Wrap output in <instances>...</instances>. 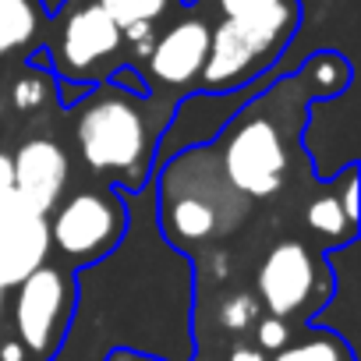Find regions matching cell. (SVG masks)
I'll return each mask as SVG.
<instances>
[{
	"label": "cell",
	"instance_id": "e0dca14e",
	"mask_svg": "<svg viewBox=\"0 0 361 361\" xmlns=\"http://www.w3.org/2000/svg\"><path fill=\"white\" fill-rule=\"evenodd\" d=\"M96 4L117 22V29L128 25H156L173 0H96Z\"/></svg>",
	"mask_w": 361,
	"mask_h": 361
},
{
	"label": "cell",
	"instance_id": "277c9868",
	"mask_svg": "<svg viewBox=\"0 0 361 361\" xmlns=\"http://www.w3.org/2000/svg\"><path fill=\"white\" fill-rule=\"evenodd\" d=\"M224 22L209 29V54L199 75L202 92H231L283 61L301 25L298 0H216Z\"/></svg>",
	"mask_w": 361,
	"mask_h": 361
},
{
	"label": "cell",
	"instance_id": "7a4b0ae2",
	"mask_svg": "<svg viewBox=\"0 0 361 361\" xmlns=\"http://www.w3.org/2000/svg\"><path fill=\"white\" fill-rule=\"evenodd\" d=\"M149 99L106 82L68 106L82 163L117 192H142L156 173V142L163 131L152 124Z\"/></svg>",
	"mask_w": 361,
	"mask_h": 361
},
{
	"label": "cell",
	"instance_id": "484cf974",
	"mask_svg": "<svg viewBox=\"0 0 361 361\" xmlns=\"http://www.w3.org/2000/svg\"><path fill=\"white\" fill-rule=\"evenodd\" d=\"M4 294H8V290H4V287H0V312H4Z\"/></svg>",
	"mask_w": 361,
	"mask_h": 361
},
{
	"label": "cell",
	"instance_id": "ac0fdd59",
	"mask_svg": "<svg viewBox=\"0 0 361 361\" xmlns=\"http://www.w3.org/2000/svg\"><path fill=\"white\" fill-rule=\"evenodd\" d=\"M47 92H54V71L50 68H39V64H29V71L11 85V103L18 114H32L43 106Z\"/></svg>",
	"mask_w": 361,
	"mask_h": 361
},
{
	"label": "cell",
	"instance_id": "2e32d148",
	"mask_svg": "<svg viewBox=\"0 0 361 361\" xmlns=\"http://www.w3.org/2000/svg\"><path fill=\"white\" fill-rule=\"evenodd\" d=\"M305 220H308L312 234H319V238L329 241L333 248L357 238V224L347 220V213L340 209L336 195H319V199H312V206L305 209Z\"/></svg>",
	"mask_w": 361,
	"mask_h": 361
},
{
	"label": "cell",
	"instance_id": "8fae6325",
	"mask_svg": "<svg viewBox=\"0 0 361 361\" xmlns=\"http://www.w3.org/2000/svg\"><path fill=\"white\" fill-rule=\"evenodd\" d=\"M209 54V25L202 18H185L156 36L145 64L156 85L163 89H188L199 85L202 64Z\"/></svg>",
	"mask_w": 361,
	"mask_h": 361
},
{
	"label": "cell",
	"instance_id": "ba28073f",
	"mask_svg": "<svg viewBox=\"0 0 361 361\" xmlns=\"http://www.w3.org/2000/svg\"><path fill=\"white\" fill-rule=\"evenodd\" d=\"M326 269L322 262L312 255V248L305 241H276L255 276V298L259 305L276 315V319H290L301 315L322 290H326Z\"/></svg>",
	"mask_w": 361,
	"mask_h": 361
},
{
	"label": "cell",
	"instance_id": "d4e9b609",
	"mask_svg": "<svg viewBox=\"0 0 361 361\" xmlns=\"http://www.w3.org/2000/svg\"><path fill=\"white\" fill-rule=\"evenodd\" d=\"M106 361H156V357H142V354H131V350H114Z\"/></svg>",
	"mask_w": 361,
	"mask_h": 361
},
{
	"label": "cell",
	"instance_id": "7c38bea8",
	"mask_svg": "<svg viewBox=\"0 0 361 361\" xmlns=\"http://www.w3.org/2000/svg\"><path fill=\"white\" fill-rule=\"evenodd\" d=\"M333 266V301H326L319 312L308 315V326L336 333L354 357H361L357 326H361V259H357V238L347 245H336L326 259Z\"/></svg>",
	"mask_w": 361,
	"mask_h": 361
},
{
	"label": "cell",
	"instance_id": "603a6c76",
	"mask_svg": "<svg viewBox=\"0 0 361 361\" xmlns=\"http://www.w3.org/2000/svg\"><path fill=\"white\" fill-rule=\"evenodd\" d=\"M0 361H29V354L18 340H4L0 343Z\"/></svg>",
	"mask_w": 361,
	"mask_h": 361
},
{
	"label": "cell",
	"instance_id": "8992f818",
	"mask_svg": "<svg viewBox=\"0 0 361 361\" xmlns=\"http://www.w3.org/2000/svg\"><path fill=\"white\" fill-rule=\"evenodd\" d=\"M75 305V280L61 266H39L15 287V329L25 354L36 361L54 357L64 340L68 319Z\"/></svg>",
	"mask_w": 361,
	"mask_h": 361
},
{
	"label": "cell",
	"instance_id": "3957f363",
	"mask_svg": "<svg viewBox=\"0 0 361 361\" xmlns=\"http://www.w3.org/2000/svg\"><path fill=\"white\" fill-rule=\"evenodd\" d=\"M149 185L156 227L180 252L234 231L248 206V199L227 185L216 152L209 145L170 156L166 170L159 166V177Z\"/></svg>",
	"mask_w": 361,
	"mask_h": 361
},
{
	"label": "cell",
	"instance_id": "7402d4cb",
	"mask_svg": "<svg viewBox=\"0 0 361 361\" xmlns=\"http://www.w3.org/2000/svg\"><path fill=\"white\" fill-rule=\"evenodd\" d=\"M110 85H117L121 92H131V96H152V85L145 82V75L135 68V64H124V68H114L110 71V78H106Z\"/></svg>",
	"mask_w": 361,
	"mask_h": 361
},
{
	"label": "cell",
	"instance_id": "52a82bcc",
	"mask_svg": "<svg viewBox=\"0 0 361 361\" xmlns=\"http://www.w3.org/2000/svg\"><path fill=\"white\" fill-rule=\"evenodd\" d=\"M357 82L336 96L308 103L301 149L319 180H336L347 166H357Z\"/></svg>",
	"mask_w": 361,
	"mask_h": 361
},
{
	"label": "cell",
	"instance_id": "4fadbf2b",
	"mask_svg": "<svg viewBox=\"0 0 361 361\" xmlns=\"http://www.w3.org/2000/svg\"><path fill=\"white\" fill-rule=\"evenodd\" d=\"M50 259V224L47 216L22 206V213L0 234V287L15 290Z\"/></svg>",
	"mask_w": 361,
	"mask_h": 361
},
{
	"label": "cell",
	"instance_id": "9c48e42d",
	"mask_svg": "<svg viewBox=\"0 0 361 361\" xmlns=\"http://www.w3.org/2000/svg\"><path fill=\"white\" fill-rule=\"evenodd\" d=\"M124 47L121 39V29L117 22L96 4H75L71 11H64L61 18V29H57V43H54V61H50V71L57 82H85V75L92 68H99L103 61L117 57Z\"/></svg>",
	"mask_w": 361,
	"mask_h": 361
},
{
	"label": "cell",
	"instance_id": "30bf717a",
	"mask_svg": "<svg viewBox=\"0 0 361 361\" xmlns=\"http://www.w3.org/2000/svg\"><path fill=\"white\" fill-rule=\"evenodd\" d=\"M11 173H15V195L25 209L47 216L68 188V156L54 138H29L18 145L11 156Z\"/></svg>",
	"mask_w": 361,
	"mask_h": 361
},
{
	"label": "cell",
	"instance_id": "6da1fadb",
	"mask_svg": "<svg viewBox=\"0 0 361 361\" xmlns=\"http://www.w3.org/2000/svg\"><path fill=\"white\" fill-rule=\"evenodd\" d=\"M121 195L128 202L124 238L71 273V319L47 361H106L114 350L195 361V262L156 227L152 185Z\"/></svg>",
	"mask_w": 361,
	"mask_h": 361
},
{
	"label": "cell",
	"instance_id": "4316f807",
	"mask_svg": "<svg viewBox=\"0 0 361 361\" xmlns=\"http://www.w3.org/2000/svg\"><path fill=\"white\" fill-rule=\"evenodd\" d=\"M180 4H188V8H192V4H199V0H180Z\"/></svg>",
	"mask_w": 361,
	"mask_h": 361
},
{
	"label": "cell",
	"instance_id": "cb8c5ba5",
	"mask_svg": "<svg viewBox=\"0 0 361 361\" xmlns=\"http://www.w3.org/2000/svg\"><path fill=\"white\" fill-rule=\"evenodd\" d=\"M231 361H269V357H266V350H259V347H234V350H231Z\"/></svg>",
	"mask_w": 361,
	"mask_h": 361
},
{
	"label": "cell",
	"instance_id": "ffe728a7",
	"mask_svg": "<svg viewBox=\"0 0 361 361\" xmlns=\"http://www.w3.org/2000/svg\"><path fill=\"white\" fill-rule=\"evenodd\" d=\"M22 213V202L15 195V173H11V156L0 152V234H4V227Z\"/></svg>",
	"mask_w": 361,
	"mask_h": 361
},
{
	"label": "cell",
	"instance_id": "5b68a950",
	"mask_svg": "<svg viewBox=\"0 0 361 361\" xmlns=\"http://www.w3.org/2000/svg\"><path fill=\"white\" fill-rule=\"evenodd\" d=\"M50 224V248L68 266H89L103 259L128 227V202L117 188L106 185V192H78L54 206Z\"/></svg>",
	"mask_w": 361,
	"mask_h": 361
},
{
	"label": "cell",
	"instance_id": "d6986e66",
	"mask_svg": "<svg viewBox=\"0 0 361 361\" xmlns=\"http://www.w3.org/2000/svg\"><path fill=\"white\" fill-rule=\"evenodd\" d=\"M262 305H259V298L255 294H248V290H238V294H227L224 301H220V326L227 329V333H245L248 326H255L262 315Z\"/></svg>",
	"mask_w": 361,
	"mask_h": 361
},
{
	"label": "cell",
	"instance_id": "5bb4252c",
	"mask_svg": "<svg viewBox=\"0 0 361 361\" xmlns=\"http://www.w3.org/2000/svg\"><path fill=\"white\" fill-rule=\"evenodd\" d=\"M39 32L36 0H0V57L25 50Z\"/></svg>",
	"mask_w": 361,
	"mask_h": 361
},
{
	"label": "cell",
	"instance_id": "44dd1931",
	"mask_svg": "<svg viewBox=\"0 0 361 361\" xmlns=\"http://www.w3.org/2000/svg\"><path fill=\"white\" fill-rule=\"evenodd\" d=\"M255 340H259V350L276 354L283 343H290V326H287V319H276V315L259 319V322H255Z\"/></svg>",
	"mask_w": 361,
	"mask_h": 361
},
{
	"label": "cell",
	"instance_id": "9a60e30c",
	"mask_svg": "<svg viewBox=\"0 0 361 361\" xmlns=\"http://www.w3.org/2000/svg\"><path fill=\"white\" fill-rule=\"evenodd\" d=\"M273 361H357V357L336 333L308 326V333L298 343H283L273 354Z\"/></svg>",
	"mask_w": 361,
	"mask_h": 361
}]
</instances>
